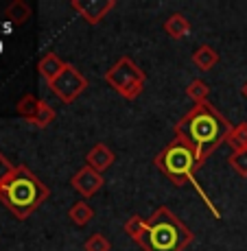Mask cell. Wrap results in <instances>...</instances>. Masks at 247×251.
<instances>
[{
    "mask_svg": "<svg viewBox=\"0 0 247 251\" xmlns=\"http://www.w3.org/2000/svg\"><path fill=\"white\" fill-rule=\"evenodd\" d=\"M83 249L85 251H112V243H110L103 234L96 231V234H92L90 238L83 243Z\"/></svg>",
    "mask_w": 247,
    "mask_h": 251,
    "instance_id": "44dd1931",
    "label": "cell"
},
{
    "mask_svg": "<svg viewBox=\"0 0 247 251\" xmlns=\"http://www.w3.org/2000/svg\"><path fill=\"white\" fill-rule=\"evenodd\" d=\"M70 9H75L85 24L96 26L116 9V0H70Z\"/></svg>",
    "mask_w": 247,
    "mask_h": 251,
    "instance_id": "52a82bcc",
    "label": "cell"
},
{
    "mask_svg": "<svg viewBox=\"0 0 247 251\" xmlns=\"http://www.w3.org/2000/svg\"><path fill=\"white\" fill-rule=\"evenodd\" d=\"M114 162H116V153L108 147V144H103V142H96L94 147L85 153V166L99 171L101 175H103V173L108 171Z\"/></svg>",
    "mask_w": 247,
    "mask_h": 251,
    "instance_id": "9c48e42d",
    "label": "cell"
},
{
    "mask_svg": "<svg viewBox=\"0 0 247 251\" xmlns=\"http://www.w3.org/2000/svg\"><path fill=\"white\" fill-rule=\"evenodd\" d=\"M51 195L48 186L27 164L16 166L13 175L0 186V203L7 207L18 221H27Z\"/></svg>",
    "mask_w": 247,
    "mask_h": 251,
    "instance_id": "7a4b0ae2",
    "label": "cell"
},
{
    "mask_svg": "<svg viewBox=\"0 0 247 251\" xmlns=\"http://www.w3.org/2000/svg\"><path fill=\"white\" fill-rule=\"evenodd\" d=\"M164 33H166L171 40H184L191 33V22L184 13H171V16L164 20Z\"/></svg>",
    "mask_w": 247,
    "mask_h": 251,
    "instance_id": "8fae6325",
    "label": "cell"
},
{
    "mask_svg": "<svg viewBox=\"0 0 247 251\" xmlns=\"http://www.w3.org/2000/svg\"><path fill=\"white\" fill-rule=\"evenodd\" d=\"M40 103H42V99H37L35 94H24L22 99L18 100L16 112H18V116H22L27 123H33V118L40 112Z\"/></svg>",
    "mask_w": 247,
    "mask_h": 251,
    "instance_id": "9a60e30c",
    "label": "cell"
},
{
    "mask_svg": "<svg viewBox=\"0 0 247 251\" xmlns=\"http://www.w3.org/2000/svg\"><path fill=\"white\" fill-rule=\"evenodd\" d=\"M232 127L234 125L215 105L206 100V103L192 105L191 112H186L180 118V123H175V136L182 138L195 151L197 166L201 168L208 162V157L227 140Z\"/></svg>",
    "mask_w": 247,
    "mask_h": 251,
    "instance_id": "6da1fadb",
    "label": "cell"
},
{
    "mask_svg": "<svg viewBox=\"0 0 247 251\" xmlns=\"http://www.w3.org/2000/svg\"><path fill=\"white\" fill-rule=\"evenodd\" d=\"M192 240L195 236L180 216L166 205H160L147 219V229L136 243L144 251H184Z\"/></svg>",
    "mask_w": 247,
    "mask_h": 251,
    "instance_id": "3957f363",
    "label": "cell"
},
{
    "mask_svg": "<svg viewBox=\"0 0 247 251\" xmlns=\"http://www.w3.org/2000/svg\"><path fill=\"white\" fill-rule=\"evenodd\" d=\"M103 79H105V83H108L118 96H123L125 100L138 99L144 90V83H147L144 70H140V66L127 55L116 59V64L105 72Z\"/></svg>",
    "mask_w": 247,
    "mask_h": 251,
    "instance_id": "5b68a950",
    "label": "cell"
},
{
    "mask_svg": "<svg viewBox=\"0 0 247 251\" xmlns=\"http://www.w3.org/2000/svg\"><path fill=\"white\" fill-rule=\"evenodd\" d=\"M103 183H105L103 175H101L99 171H94V168H90V166H81L70 179V186L75 188L83 199H92V197L103 188Z\"/></svg>",
    "mask_w": 247,
    "mask_h": 251,
    "instance_id": "ba28073f",
    "label": "cell"
},
{
    "mask_svg": "<svg viewBox=\"0 0 247 251\" xmlns=\"http://www.w3.org/2000/svg\"><path fill=\"white\" fill-rule=\"evenodd\" d=\"M186 96H188V99H191L195 105L206 103L208 96H210V85H208L203 79H192L191 83L186 85Z\"/></svg>",
    "mask_w": 247,
    "mask_h": 251,
    "instance_id": "e0dca14e",
    "label": "cell"
},
{
    "mask_svg": "<svg viewBox=\"0 0 247 251\" xmlns=\"http://www.w3.org/2000/svg\"><path fill=\"white\" fill-rule=\"evenodd\" d=\"M227 164L232 166V171L241 177H247V149L245 151H234L227 157Z\"/></svg>",
    "mask_w": 247,
    "mask_h": 251,
    "instance_id": "ffe728a7",
    "label": "cell"
},
{
    "mask_svg": "<svg viewBox=\"0 0 247 251\" xmlns=\"http://www.w3.org/2000/svg\"><path fill=\"white\" fill-rule=\"evenodd\" d=\"M55 118H57V112L51 107V105L46 103L44 99H42V103H40V112H37V116L33 118V127H37V129H46V127H51L53 123H55Z\"/></svg>",
    "mask_w": 247,
    "mask_h": 251,
    "instance_id": "ac0fdd59",
    "label": "cell"
},
{
    "mask_svg": "<svg viewBox=\"0 0 247 251\" xmlns=\"http://www.w3.org/2000/svg\"><path fill=\"white\" fill-rule=\"evenodd\" d=\"M64 66H66V61H61V57L57 55V52H46V55L37 61V72H40V76L46 81V85H51L53 81L57 79V75L64 70Z\"/></svg>",
    "mask_w": 247,
    "mask_h": 251,
    "instance_id": "30bf717a",
    "label": "cell"
},
{
    "mask_svg": "<svg viewBox=\"0 0 247 251\" xmlns=\"http://www.w3.org/2000/svg\"><path fill=\"white\" fill-rule=\"evenodd\" d=\"M219 59H221L219 52L208 44H201L195 52H192V64H195L201 72H210L217 64H219Z\"/></svg>",
    "mask_w": 247,
    "mask_h": 251,
    "instance_id": "7c38bea8",
    "label": "cell"
},
{
    "mask_svg": "<svg viewBox=\"0 0 247 251\" xmlns=\"http://www.w3.org/2000/svg\"><path fill=\"white\" fill-rule=\"evenodd\" d=\"M241 94H243V96H245V99H247V81H245V83H243V85H241Z\"/></svg>",
    "mask_w": 247,
    "mask_h": 251,
    "instance_id": "603a6c76",
    "label": "cell"
},
{
    "mask_svg": "<svg viewBox=\"0 0 247 251\" xmlns=\"http://www.w3.org/2000/svg\"><path fill=\"white\" fill-rule=\"evenodd\" d=\"M153 164H156L158 171H162V175H166V179L171 183H175V186L192 183L195 190L201 195V199L208 203V207H210V212L215 214V219H219L221 216L219 210H217L215 203L206 197V192H203V188L199 186V181L195 179V173H197V168H199L197 166L195 151H192L182 138H177V136L173 138L171 142H168L166 147L153 157Z\"/></svg>",
    "mask_w": 247,
    "mask_h": 251,
    "instance_id": "277c9868",
    "label": "cell"
},
{
    "mask_svg": "<svg viewBox=\"0 0 247 251\" xmlns=\"http://www.w3.org/2000/svg\"><path fill=\"white\" fill-rule=\"evenodd\" d=\"M225 144L232 149V153L234 151H245L247 149V123H239L232 127L230 136H227Z\"/></svg>",
    "mask_w": 247,
    "mask_h": 251,
    "instance_id": "2e32d148",
    "label": "cell"
},
{
    "mask_svg": "<svg viewBox=\"0 0 247 251\" xmlns=\"http://www.w3.org/2000/svg\"><path fill=\"white\" fill-rule=\"evenodd\" d=\"M144 229H147V219H142L140 214H134L125 221V231H127L134 240H138L140 236L144 234Z\"/></svg>",
    "mask_w": 247,
    "mask_h": 251,
    "instance_id": "d6986e66",
    "label": "cell"
},
{
    "mask_svg": "<svg viewBox=\"0 0 247 251\" xmlns=\"http://www.w3.org/2000/svg\"><path fill=\"white\" fill-rule=\"evenodd\" d=\"M88 79H85L83 75H81L79 70L75 68L72 64H66L64 70L57 75V79L53 81L51 85H48V90L53 92V94L57 96V99L61 100V103L70 105L75 103L77 99H79L81 94H83L85 90H88Z\"/></svg>",
    "mask_w": 247,
    "mask_h": 251,
    "instance_id": "8992f818",
    "label": "cell"
},
{
    "mask_svg": "<svg viewBox=\"0 0 247 251\" xmlns=\"http://www.w3.org/2000/svg\"><path fill=\"white\" fill-rule=\"evenodd\" d=\"M94 207H92L88 201H77V203L70 205V210H68V221H70L72 225H77V227H83V225H88L92 219H94Z\"/></svg>",
    "mask_w": 247,
    "mask_h": 251,
    "instance_id": "5bb4252c",
    "label": "cell"
},
{
    "mask_svg": "<svg viewBox=\"0 0 247 251\" xmlns=\"http://www.w3.org/2000/svg\"><path fill=\"white\" fill-rule=\"evenodd\" d=\"M13 171H16V166L9 162L7 155H2V153H0V186H2V183L13 175Z\"/></svg>",
    "mask_w": 247,
    "mask_h": 251,
    "instance_id": "7402d4cb",
    "label": "cell"
},
{
    "mask_svg": "<svg viewBox=\"0 0 247 251\" xmlns=\"http://www.w3.org/2000/svg\"><path fill=\"white\" fill-rule=\"evenodd\" d=\"M31 4L24 2V0H13V2H9L7 7H4V18H7L11 24H16V26H22V24L28 22V18H31Z\"/></svg>",
    "mask_w": 247,
    "mask_h": 251,
    "instance_id": "4fadbf2b",
    "label": "cell"
}]
</instances>
